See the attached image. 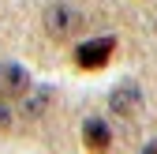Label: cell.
Segmentation results:
<instances>
[{"label":"cell","mask_w":157,"mask_h":154,"mask_svg":"<svg viewBox=\"0 0 157 154\" xmlns=\"http://www.w3.org/2000/svg\"><path fill=\"white\" fill-rule=\"evenodd\" d=\"M78 26H82V15H78L71 4H49L45 8V30H49V38L67 42Z\"/></svg>","instance_id":"6da1fadb"},{"label":"cell","mask_w":157,"mask_h":154,"mask_svg":"<svg viewBox=\"0 0 157 154\" xmlns=\"http://www.w3.org/2000/svg\"><path fill=\"white\" fill-rule=\"evenodd\" d=\"M49 98H52L49 90H26V94H23V117H26V120H37V117L49 109Z\"/></svg>","instance_id":"8992f818"},{"label":"cell","mask_w":157,"mask_h":154,"mask_svg":"<svg viewBox=\"0 0 157 154\" xmlns=\"http://www.w3.org/2000/svg\"><path fill=\"white\" fill-rule=\"evenodd\" d=\"M8 128H11V98L0 94V132H8Z\"/></svg>","instance_id":"52a82bcc"},{"label":"cell","mask_w":157,"mask_h":154,"mask_svg":"<svg viewBox=\"0 0 157 154\" xmlns=\"http://www.w3.org/2000/svg\"><path fill=\"white\" fill-rule=\"evenodd\" d=\"M82 139H86V147H90V150H105V147L112 143V132H109V124H105V120L90 117V120L82 124Z\"/></svg>","instance_id":"5b68a950"},{"label":"cell","mask_w":157,"mask_h":154,"mask_svg":"<svg viewBox=\"0 0 157 154\" xmlns=\"http://www.w3.org/2000/svg\"><path fill=\"white\" fill-rule=\"evenodd\" d=\"M30 90V75L23 64H0V94L4 98H23Z\"/></svg>","instance_id":"277c9868"},{"label":"cell","mask_w":157,"mask_h":154,"mask_svg":"<svg viewBox=\"0 0 157 154\" xmlns=\"http://www.w3.org/2000/svg\"><path fill=\"white\" fill-rule=\"evenodd\" d=\"M139 105H142V90L135 87V83H120L109 94V109L116 113V117H135Z\"/></svg>","instance_id":"3957f363"},{"label":"cell","mask_w":157,"mask_h":154,"mask_svg":"<svg viewBox=\"0 0 157 154\" xmlns=\"http://www.w3.org/2000/svg\"><path fill=\"white\" fill-rule=\"evenodd\" d=\"M112 53H116V38H90L75 49V64L82 71H97L112 60Z\"/></svg>","instance_id":"7a4b0ae2"}]
</instances>
